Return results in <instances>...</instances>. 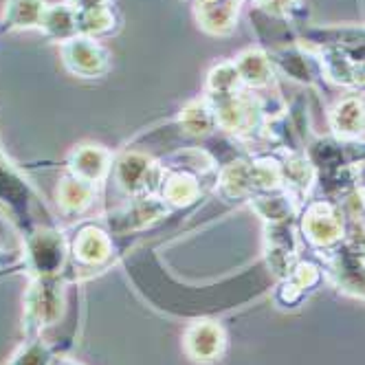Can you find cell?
<instances>
[{
  "label": "cell",
  "instance_id": "obj_1",
  "mask_svg": "<svg viewBox=\"0 0 365 365\" xmlns=\"http://www.w3.org/2000/svg\"><path fill=\"white\" fill-rule=\"evenodd\" d=\"M71 279L64 275L31 277L29 289L24 293L22 332L24 339H42L48 328L62 322L66 308V289Z\"/></svg>",
  "mask_w": 365,
  "mask_h": 365
},
{
  "label": "cell",
  "instance_id": "obj_2",
  "mask_svg": "<svg viewBox=\"0 0 365 365\" xmlns=\"http://www.w3.org/2000/svg\"><path fill=\"white\" fill-rule=\"evenodd\" d=\"M68 255L73 257V271H66V277L73 284L110 267L119 249L115 236L101 222H80L68 236Z\"/></svg>",
  "mask_w": 365,
  "mask_h": 365
},
{
  "label": "cell",
  "instance_id": "obj_3",
  "mask_svg": "<svg viewBox=\"0 0 365 365\" xmlns=\"http://www.w3.org/2000/svg\"><path fill=\"white\" fill-rule=\"evenodd\" d=\"M304 242L319 257L330 253L346 233V214L339 200L330 198H310L304 202L297 220Z\"/></svg>",
  "mask_w": 365,
  "mask_h": 365
},
{
  "label": "cell",
  "instance_id": "obj_4",
  "mask_svg": "<svg viewBox=\"0 0 365 365\" xmlns=\"http://www.w3.org/2000/svg\"><path fill=\"white\" fill-rule=\"evenodd\" d=\"M68 257V236L58 225H40L24 236L20 264L31 277L64 275Z\"/></svg>",
  "mask_w": 365,
  "mask_h": 365
},
{
  "label": "cell",
  "instance_id": "obj_5",
  "mask_svg": "<svg viewBox=\"0 0 365 365\" xmlns=\"http://www.w3.org/2000/svg\"><path fill=\"white\" fill-rule=\"evenodd\" d=\"M110 178L130 198H145L161 194L165 165L154 163L148 154L139 150H125L115 156Z\"/></svg>",
  "mask_w": 365,
  "mask_h": 365
},
{
  "label": "cell",
  "instance_id": "obj_6",
  "mask_svg": "<svg viewBox=\"0 0 365 365\" xmlns=\"http://www.w3.org/2000/svg\"><path fill=\"white\" fill-rule=\"evenodd\" d=\"M38 200L40 198L36 196L34 187L0 152V205L5 207V212L22 233V238L40 227L34 218V205Z\"/></svg>",
  "mask_w": 365,
  "mask_h": 365
},
{
  "label": "cell",
  "instance_id": "obj_7",
  "mask_svg": "<svg viewBox=\"0 0 365 365\" xmlns=\"http://www.w3.org/2000/svg\"><path fill=\"white\" fill-rule=\"evenodd\" d=\"M273 66L277 73H282L289 80L304 84V86H315V88H324L326 75H324V66H322V58L315 48H310L302 42H291L277 48L267 51Z\"/></svg>",
  "mask_w": 365,
  "mask_h": 365
},
{
  "label": "cell",
  "instance_id": "obj_8",
  "mask_svg": "<svg viewBox=\"0 0 365 365\" xmlns=\"http://www.w3.org/2000/svg\"><path fill=\"white\" fill-rule=\"evenodd\" d=\"M60 58L64 68L80 80H99V77L108 75L113 66L108 48L99 44V40L86 36H77L60 44Z\"/></svg>",
  "mask_w": 365,
  "mask_h": 365
},
{
  "label": "cell",
  "instance_id": "obj_9",
  "mask_svg": "<svg viewBox=\"0 0 365 365\" xmlns=\"http://www.w3.org/2000/svg\"><path fill=\"white\" fill-rule=\"evenodd\" d=\"M227 332L218 322L198 319L182 332V352L198 365H214L225 356Z\"/></svg>",
  "mask_w": 365,
  "mask_h": 365
},
{
  "label": "cell",
  "instance_id": "obj_10",
  "mask_svg": "<svg viewBox=\"0 0 365 365\" xmlns=\"http://www.w3.org/2000/svg\"><path fill=\"white\" fill-rule=\"evenodd\" d=\"M113 161L115 154L108 148H103L99 143H82L68 152L64 161V172L77 178H84L88 182H95V185L101 187L110 178Z\"/></svg>",
  "mask_w": 365,
  "mask_h": 365
},
{
  "label": "cell",
  "instance_id": "obj_11",
  "mask_svg": "<svg viewBox=\"0 0 365 365\" xmlns=\"http://www.w3.org/2000/svg\"><path fill=\"white\" fill-rule=\"evenodd\" d=\"M324 277L326 275H324L322 264L306 257H299L297 264L291 269V273L284 279H279L277 291H275V302L282 308H295L317 289L324 282Z\"/></svg>",
  "mask_w": 365,
  "mask_h": 365
},
{
  "label": "cell",
  "instance_id": "obj_12",
  "mask_svg": "<svg viewBox=\"0 0 365 365\" xmlns=\"http://www.w3.org/2000/svg\"><path fill=\"white\" fill-rule=\"evenodd\" d=\"M328 128L336 139H363L365 135V97L348 93L328 110Z\"/></svg>",
  "mask_w": 365,
  "mask_h": 365
},
{
  "label": "cell",
  "instance_id": "obj_13",
  "mask_svg": "<svg viewBox=\"0 0 365 365\" xmlns=\"http://www.w3.org/2000/svg\"><path fill=\"white\" fill-rule=\"evenodd\" d=\"M97 192H99V185H95V182H88L84 178H77L64 172V176L58 180V187H56V202H58L60 214L66 220L82 218L95 205Z\"/></svg>",
  "mask_w": 365,
  "mask_h": 365
},
{
  "label": "cell",
  "instance_id": "obj_14",
  "mask_svg": "<svg viewBox=\"0 0 365 365\" xmlns=\"http://www.w3.org/2000/svg\"><path fill=\"white\" fill-rule=\"evenodd\" d=\"M233 64L238 68L240 82L245 88L257 93V91H269L275 84L277 71L269 58V53L259 46H249L233 58Z\"/></svg>",
  "mask_w": 365,
  "mask_h": 365
},
{
  "label": "cell",
  "instance_id": "obj_15",
  "mask_svg": "<svg viewBox=\"0 0 365 365\" xmlns=\"http://www.w3.org/2000/svg\"><path fill=\"white\" fill-rule=\"evenodd\" d=\"M242 5H245V0H220V3H214V5L194 7V16H196L198 27L205 34L225 38L236 31Z\"/></svg>",
  "mask_w": 365,
  "mask_h": 365
},
{
  "label": "cell",
  "instance_id": "obj_16",
  "mask_svg": "<svg viewBox=\"0 0 365 365\" xmlns=\"http://www.w3.org/2000/svg\"><path fill=\"white\" fill-rule=\"evenodd\" d=\"M46 0H5L0 14V34L40 29Z\"/></svg>",
  "mask_w": 365,
  "mask_h": 365
},
{
  "label": "cell",
  "instance_id": "obj_17",
  "mask_svg": "<svg viewBox=\"0 0 365 365\" xmlns=\"http://www.w3.org/2000/svg\"><path fill=\"white\" fill-rule=\"evenodd\" d=\"M38 31H42V36L48 42H56L58 46L73 40V38H77V36H80V31H77V14H75V9L68 7L66 3L46 5Z\"/></svg>",
  "mask_w": 365,
  "mask_h": 365
},
{
  "label": "cell",
  "instance_id": "obj_18",
  "mask_svg": "<svg viewBox=\"0 0 365 365\" xmlns=\"http://www.w3.org/2000/svg\"><path fill=\"white\" fill-rule=\"evenodd\" d=\"M75 14H77V31H80V36H86L93 40L108 38L117 34L121 27V18L115 5L97 7L91 11H75Z\"/></svg>",
  "mask_w": 365,
  "mask_h": 365
},
{
  "label": "cell",
  "instance_id": "obj_19",
  "mask_svg": "<svg viewBox=\"0 0 365 365\" xmlns=\"http://www.w3.org/2000/svg\"><path fill=\"white\" fill-rule=\"evenodd\" d=\"M178 125L192 137H207V135H212L218 130L216 117H214V113L210 108V103L205 101V97L192 99L180 108Z\"/></svg>",
  "mask_w": 365,
  "mask_h": 365
},
{
  "label": "cell",
  "instance_id": "obj_20",
  "mask_svg": "<svg viewBox=\"0 0 365 365\" xmlns=\"http://www.w3.org/2000/svg\"><path fill=\"white\" fill-rule=\"evenodd\" d=\"M200 194L198 178L190 170H174L163 178V187H161V198L168 205L182 207L187 202H194Z\"/></svg>",
  "mask_w": 365,
  "mask_h": 365
},
{
  "label": "cell",
  "instance_id": "obj_21",
  "mask_svg": "<svg viewBox=\"0 0 365 365\" xmlns=\"http://www.w3.org/2000/svg\"><path fill=\"white\" fill-rule=\"evenodd\" d=\"M62 354L60 344H51L46 339H31L22 341L18 352L5 365H53V361Z\"/></svg>",
  "mask_w": 365,
  "mask_h": 365
},
{
  "label": "cell",
  "instance_id": "obj_22",
  "mask_svg": "<svg viewBox=\"0 0 365 365\" xmlns=\"http://www.w3.org/2000/svg\"><path fill=\"white\" fill-rule=\"evenodd\" d=\"M242 88L240 82V75L238 68L233 64V60L220 62L216 64L210 73H207V82H205V93H231V91H238Z\"/></svg>",
  "mask_w": 365,
  "mask_h": 365
},
{
  "label": "cell",
  "instance_id": "obj_23",
  "mask_svg": "<svg viewBox=\"0 0 365 365\" xmlns=\"http://www.w3.org/2000/svg\"><path fill=\"white\" fill-rule=\"evenodd\" d=\"M251 3L271 18L291 22L295 27L297 24H304L302 18L306 16V9L302 5V0H251Z\"/></svg>",
  "mask_w": 365,
  "mask_h": 365
},
{
  "label": "cell",
  "instance_id": "obj_24",
  "mask_svg": "<svg viewBox=\"0 0 365 365\" xmlns=\"http://www.w3.org/2000/svg\"><path fill=\"white\" fill-rule=\"evenodd\" d=\"M68 7H73L75 11H91L97 7H106L113 5V0H64Z\"/></svg>",
  "mask_w": 365,
  "mask_h": 365
},
{
  "label": "cell",
  "instance_id": "obj_25",
  "mask_svg": "<svg viewBox=\"0 0 365 365\" xmlns=\"http://www.w3.org/2000/svg\"><path fill=\"white\" fill-rule=\"evenodd\" d=\"M53 365H82V363H77V361H73L71 356H64V354H60L56 361H53Z\"/></svg>",
  "mask_w": 365,
  "mask_h": 365
}]
</instances>
